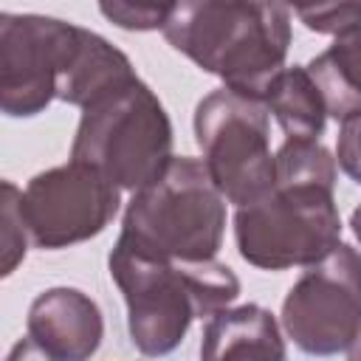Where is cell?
Listing matches in <instances>:
<instances>
[{
	"mask_svg": "<svg viewBox=\"0 0 361 361\" xmlns=\"http://www.w3.org/2000/svg\"><path fill=\"white\" fill-rule=\"evenodd\" d=\"M25 336L56 361H90L104 338V316L85 290L59 285L31 302Z\"/></svg>",
	"mask_w": 361,
	"mask_h": 361,
	"instance_id": "10",
	"label": "cell"
},
{
	"mask_svg": "<svg viewBox=\"0 0 361 361\" xmlns=\"http://www.w3.org/2000/svg\"><path fill=\"white\" fill-rule=\"evenodd\" d=\"M262 104L288 138H313L324 133L327 110L305 65H285L268 85Z\"/></svg>",
	"mask_w": 361,
	"mask_h": 361,
	"instance_id": "14",
	"label": "cell"
},
{
	"mask_svg": "<svg viewBox=\"0 0 361 361\" xmlns=\"http://www.w3.org/2000/svg\"><path fill=\"white\" fill-rule=\"evenodd\" d=\"M200 361H288L276 316L262 305H237L203 324Z\"/></svg>",
	"mask_w": 361,
	"mask_h": 361,
	"instance_id": "11",
	"label": "cell"
},
{
	"mask_svg": "<svg viewBox=\"0 0 361 361\" xmlns=\"http://www.w3.org/2000/svg\"><path fill=\"white\" fill-rule=\"evenodd\" d=\"M336 164L361 186V113L341 121L338 130V147H336Z\"/></svg>",
	"mask_w": 361,
	"mask_h": 361,
	"instance_id": "19",
	"label": "cell"
},
{
	"mask_svg": "<svg viewBox=\"0 0 361 361\" xmlns=\"http://www.w3.org/2000/svg\"><path fill=\"white\" fill-rule=\"evenodd\" d=\"M259 99L217 87L195 107V141L226 203L248 206L276 186L271 121Z\"/></svg>",
	"mask_w": 361,
	"mask_h": 361,
	"instance_id": "6",
	"label": "cell"
},
{
	"mask_svg": "<svg viewBox=\"0 0 361 361\" xmlns=\"http://www.w3.org/2000/svg\"><path fill=\"white\" fill-rule=\"evenodd\" d=\"M276 186H324L336 189L338 164L333 152L313 138H285L274 152Z\"/></svg>",
	"mask_w": 361,
	"mask_h": 361,
	"instance_id": "15",
	"label": "cell"
},
{
	"mask_svg": "<svg viewBox=\"0 0 361 361\" xmlns=\"http://www.w3.org/2000/svg\"><path fill=\"white\" fill-rule=\"evenodd\" d=\"M166 107L135 79L82 110L71 161L93 166L124 192H138L175 158Z\"/></svg>",
	"mask_w": 361,
	"mask_h": 361,
	"instance_id": "4",
	"label": "cell"
},
{
	"mask_svg": "<svg viewBox=\"0 0 361 361\" xmlns=\"http://www.w3.org/2000/svg\"><path fill=\"white\" fill-rule=\"evenodd\" d=\"M121 206V189L102 172L68 161L37 172L23 189V220L34 248L59 251L99 237Z\"/></svg>",
	"mask_w": 361,
	"mask_h": 361,
	"instance_id": "8",
	"label": "cell"
},
{
	"mask_svg": "<svg viewBox=\"0 0 361 361\" xmlns=\"http://www.w3.org/2000/svg\"><path fill=\"white\" fill-rule=\"evenodd\" d=\"M347 361H361V330H358V336L353 338V344L347 347Z\"/></svg>",
	"mask_w": 361,
	"mask_h": 361,
	"instance_id": "21",
	"label": "cell"
},
{
	"mask_svg": "<svg viewBox=\"0 0 361 361\" xmlns=\"http://www.w3.org/2000/svg\"><path fill=\"white\" fill-rule=\"evenodd\" d=\"M290 14L282 3L183 0L172 3L161 34L223 87L262 102L288 59Z\"/></svg>",
	"mask_w": 361,
	"mask_h": 361,
	"instance_id": "1",
	"label": "cell"
},
{
	"mask_svg": "<svg viewBox=\"0 0 361 361\" xmlns=\"http://www.w3.org/2000/svg\"><path fill=\"white\" fill-rule=\"evenodd\" d=\"M107 268L127 305L130 341L147 358L169 355L195 319H212L240 296L237 274L217 259L172 262L116 240Z\"/></svg>",
	"mask_w": 361,
	"mask_h": 361,
	"instance_id": "2",
	"label": "cell"
},
{
	"mask_svg": "<svg viewBox=\"0 0 361 361\" xmlns=\"http://www.w3.org/2000/svg\"><path fill=\"white\" fill-rule=\"evenodd\" d=\"M172 3H102L99 11L124 31H164Z\"/></svg>",
	"mask_w": 361,
	"mask_h": 361,
	"instance_id": "18",
	"label": "cell"
},
{
	"mask_svg": "<svg viewBox=\"0 0 361 361\" xmlns=\"http://www.w3.org/2000/svg\"><path fill=\"white\" fill-rule=\"evenodd\" d=\"M350 226H353V234H355V240L361 243V203L353 209V214H350Z\"/></svg>",
	"mask_w": 361,
	"mask_h": 361,
	"instance_id": "22",
	"label": "cell"
},
{
	"mask_svg": "<svg viewBox=\"0 0 361 361\" xmlns=\"http://www.w3.org/2000/svg\"><path fill=\"white\" fill-rule=\"evenodd\" d=\"M293 14L299 23L316 34L344 37L361 28V3H319V6H296Z\"/></svg>",
	"mask_w": 361,
	"mask_h": 361,
	"instance_id": "17",
	"label": "cell"
},
{
	"mask_svg": "<svg viewBox=\"0 0 361 361\" xmlns=\"http://www.w3.org/2000/svg\"><path fill=\"white\" fill-rule=\"evenodd\" d=\"M0 223H3V245H0V254H3V276H11L17 271V265L25 259L28 254V245H31V237H28V228H25V220H23V189L11 180H3V197H0Z\"/></svg>",
	"mask_w": 361,
	"mask_h": 361,
	"instance_id": "16",
	"label": "cell"
},
{
	"mask_svg": "<svg viewBox=\"0 0 361 361\" xmlns=\"http://www.w3.org/2000/svg\"><path fill=\"white\" fill-rule=\"evenodd\" d=\"M79 25L45 14H0V110L31 118L56 99Z\"/></svg>",
	"mask_w": 361,
	"mask_h": 361,
	"instance_id": "9",
	"label": "cell"
},
{
	"mask_svg": "<svg viewBox=\"0 0 361 361\" xmlns=\"http://www.w3.org/2000/svg\"><path fill=\"white\" fill-rule=\"evenodd\" d=\"M240 257L262 271L310 268L341 243V214L333 189L274 186L257 203L234 212Z\"/></svg>",
	"mask_w": 361,
	"mask_h": 361,
	"instance_id": "5",
	"label": "cell"
},
{
	"mask_svg": "<svg viewBox=\"0 0 361 361\" xmlns=\"http://www.w3.org/2000/svg\"><path fill=\"white\" fill-rule=\"evenodd\" d=\"M6 361H56L51 353H45L34 338H20L11 350H8V355H6Z\"/></svg>",
	"mask_w": 361,
	"mask_h": 361,
	"instance_id": "20",
	"label": "cell"
},
{
	"mask_svg": "<svg viewBox=\"0 0 361 361\" xmlns=\"http://www.w3.org/2000/svg\"><path fill=\"white\" fill-rule=\"evenodd\" d=\"M138 73L124 51H118L102 34L82 28L76 31V42L56 82V102L73 104L85 110L96 99L135 82Z\"/></svg>",
	"mask_w": 361,
	"mask_h": 361,
	"instance_id": "12",
	"label": "cell"
},
{
	"mask_svg": "<svg viewBox=\"0 0 361 361\" xmlns=\"http://www.w3.org/2000/svg\"><path fill=\"white\" fill-rule=\"evenodd\" d=\"M327 116L347 121L361 113V28L336 37L307 65Z\"/></svg>",
	"mask_w": 361,
	"mask_h": 361,
	"instance_id": "13",
	"label": "cell"
},
{
	"mask_svg": "<svg viewBox=\"0 0 361 361\" xmlns=\"http://www.w3.org/2000/svg\"><path fill=\"white\" fill-rule=\"evenodd\" d=\"M226 234V197L206 164L175 155L158 178L133 192L118 240L141 254L172 262L217 259Z\"/></svg>",
	"mask_w": 361,
	"mask_h": 361,
	"instance_id": "3",
	"label": "cell"
},
{
	"mask_svg": "<svg viewBox=\"0 0 361 361\" xmlns=\"http://www.w3.org/2000/svg\"><path fill=\"white\" fill-rule=\"evenodd\" d=\"M282 327L307 355L344 353L361 330V254L338 243L282 299Z\"/></svg>",
	"mask_w": 361,
	"mask_h": 361,
	"instance_id": "7",
	"label": "cell"
}]
</instances>
